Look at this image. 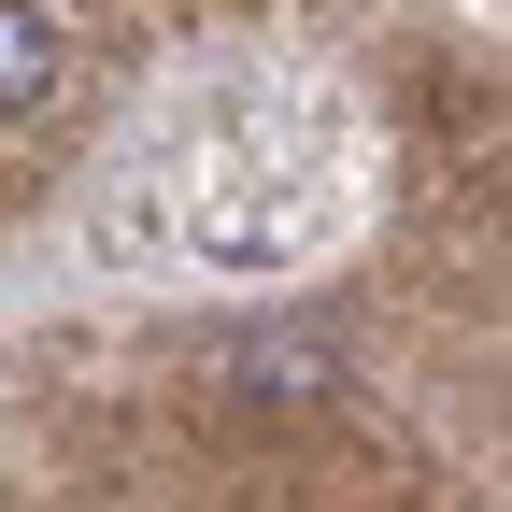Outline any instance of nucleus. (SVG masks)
Returning a JSON list of instances; mask_svg holds the SVG:
<instances>
[{
  "label": "nucleus",
  "instance_id": "f257e3e1",
  "mask_svg": "<svg viewBox=\"0 0 512 512\" xmlns=\"http://www.w3.org/2000/svg\"><path fill=\"white\" fill-rule=\"evenodd\" d=\"M57 72H72V43H57L43 0H0V114H43Z\"/></svg>",
  "mask_w": 512,
  "mask_h": 512
}]
</instances>
